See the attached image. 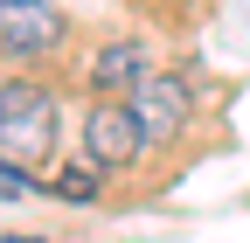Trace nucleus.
Listing matches in <instances>:
<instances>
[{
  "mask_svg": "<svg viewBox=\"0 0 250 243\" xmlns=\"http://www.w3.org/2000/svg\"><path fill=\"white\" fill-rule=\"evenodd\" d=\"M49 195H56V202H98V160H70V167H56Z\"/></svg>",
  "mask_w": 250,
  "mask_h": 243,
  "instance_id": "6",
  "label": "nucleus"
},
{
  "mask_svg": "<svg viewBox=\"0 0 250 243\" xmlns=\"http://www.w3.org/2000/svg\"><path fill=\"white\" fill-rule=\"evenodd\" d=\"M70 21H62L56 0H0V49L7 56H49Z\"/></svg>",
  "mask_w": 250,
  "mask_h": 243,
  "instance_id": "2",
  "label": "nucleus"
},
{
  "mask_svg": "<svg viewBox=\"0 0 250 243\" xmlns=\"http://www.w3.org/2000/svg\"><path fill=\"white\" fill-rule=\"evenodd\" d=\"M139 146H146V132H139L132 104H118V98H98V104H90V118H83V153L98 160V167L139 160Z\"/></svg>",
  "mask_w": 250,
  "mask_h": 243,
  "instance_id": "3",
  "label": "nucleus"
},
{
  "mask_svg": "<svg viewBox=\"0 0 250 243\" xmlns=\"http://www.w3.org/2000/svg\"><path fill=\"white\" fill-rule=\"evenodd\" d=\"M125 104H132V118H139L146 139H174L188 125V83L181 77H146V83H132Z\"/></svg>",
  "mask_w": 250,
  "mask_h": 243,
  "instance_id": "4",
  "label": "nucleus"
},
{
  "mask_svg": "<svg viewBox=\"0 0 250 243\" xmlns=\"http://www.w3.org/2000/svg\"><path fill=\"white\" fill-rule=\"evenodd\" d=\"M21 195H35V174H21V167L0 160V202H21Z\"/></svg>",
  "mask_w": 250,
  "mask_h": 243,
  "instance_id": "7",
  "label": "nucleus"
},
{
  "mask_svg": "<svg viewBox=\"0 0 250 243\" xmlns=\"http://www.w3.org/2000/svg\"><path fill=\"white\" fill-rule=\"evenodd\" d=\"M0 243H49V236H0Z\"/></svg>",
  "mask_w": 250,
  "mask_h": 243,
  "instance_id": "8",
  "label": "nucleus"
},
{
  "mask_svg": "<svg viewBox=\"0 0 250 243\" xmlns=\"http://www.w3.org/2000/svg\"><path fill=\"white\" fill-rule=\"evenodd\" d=\"M56 153V98L42 83H0V160L35 174Z\"/></svg>",
  "mask_w": 250,
  "mask_h": 243,
  "instance_id": "1",
  "label": "nucleus"
},
{
  "mask_svg": "<svg viewBox=\"0 0 250 243\" xmlns=\"http://www.w3.org/2000/svg\"><path fill=\"white\" fill-rule=\"evenodd\" d=\"M153 77V63H146V42H104L98 49V63H90V83L98 90H132V83H146Z\"/></svg>",
  "mask_w": 250,
  "mask_h": 243,
  "instance_id": "5",
  "label": "nucleus"
}]
</instances>
